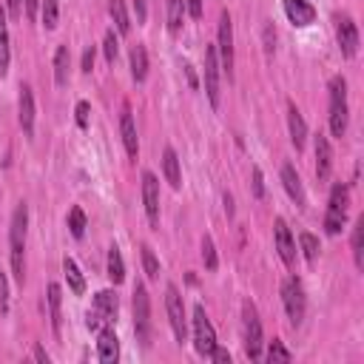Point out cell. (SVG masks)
<instances>
[{
	"label": "cell",
	"instance_id": "6da1fadb",
	"mask_svg": "<svg viewBox=\"0 0 364 364\" xmlns=\"http://www.w3.org/2000/svg\"><path fill=\"white\" fill-rule=\"evenodd\" d=\"M26 228H29V208L26 202H20L12 213V228H9V245H12V273L15 279L23 284L26 282V262H23V253H26Z\"/></svg>",
	"mask_w": 364,
	"mask_h": 364
},
{
	"label": "cell",
	"instance_id": "7a4b0ae2",
	"mask_svg": "<svg viewBox=\"0 0 364 364\" xmlns=\"http://www.w3.org/2000/svg\"><path fill=\"white\" fill-rule=\"evenodd\" d=\"M134 333L142 347L151 344V299L142 282H137L134 287Z\"/></svg>",
	"mask_w": 364,
	"mask_h": 364
},
{
	"label": "cell",
	"instance_id": "3957f363",
	"mask_svg": "<svg viewBox=\"0 0 364 364\" xmlns=\"http://www.w3.org/2000/svg\"><path fill=\"white\" fill-rule=\"evenodd\" d=\"M347 131V80L333 77L330 80V134L344 137Z\"/></svg>",
	"mask_w": 364,
	"mask_h": 364
},
{
	"label": "cell",
	"instance_id": "277c9868",
	"mask_svg": "<svg viewBox=\"0 0 364 364\" xmlns=\"http://www.w3.org/2000/svg\"><path fill=\"white\" fill-rule=\"evenodd\" d=\"M242 330H245V353L248 358H262V322H259V313L253 308V302H245L242 305Z\"/></svg>",
	"mask_w": 364,
	"mask_h": 364
},
{
	"label": "cell",
	"instance_id": "5b68a950",
	"mask_svg": "<svg viewBox=\"0 0 364 364\" xmlns=\"http://www.w3.org/2000/svg\"><path fill=\"white\" fill-rule=\"evenodd\" d=\"M282 302H284V310H287L290 325L299 327L302 319H305V290H302V282L296 276L284 279V284H282Z\"/></svg>",
	"mask_w": 364,
	"mask_h": 364
},
{
	"label": "cell",
	"instance_id": "8992f818",
	"mask_svg": "<svg viewBox=\"0 0 364 364\" xmlns=\"http://www.w3.org/2000/svg\"><path fill=\"white\" fill-rule=\"evenodd\" d=\"M216 57H220V68L234 77V20L228 12L220 15V43H216Z\"/></svg>",
	"mask_w": 364,
	"mask_h": 364
},
{
	"label": "cell",
	"instance_id": "52a82bcc",
	"mask_svg": "<svg viewBox=\"0 0 364 364\" xmlns=\"http://www.w3.org/2000/svg\"><path fill=\"white\" fill-rule=\"evenodd\" d=\"M165 310H168L171 330H174L177 341L182 344L185 336H188V319H185V302H182V296H180L177 284H168V287H165Z\"/></svg>",
	"mask_w": 364,
	"mask_h": 364
},
{
	"label": "cell",
	"instance_id": "ba28073f",
	"mask_svg": "<svg viewBox=\"0 0 364 364\" xmlns=\"http://www.w3.org/2000/svg\"><path fill=\"white\" fill-rule=\"evenodd\" d=\"M205 94L213 108H220L222 89H220V57H216V46H205Z\"/></svg>",
	"mask_w": 364,
	"mask_h": 364
},
{
	"label": "cell",
	"instance_id": "9c48e42d",
	"mask_svg": "<svg viewBox=\"0 0 364 364\" xmlns=\"http://www.w3.org/2000/svg\"><path fill=\"white\" fill-rule=\"evenodd\" d=\"M194 344H196L199 356H211V350L216 347V333H213V325L208 322L202 305L194 308Z\"/></svg>",
	"mask_w": 364,
	"mask_h": 364
},
{
	"label": "cell",
	"instance_id": "30bf717a",
	"mask_svg": "<svg viewBox=\"0 0 364 364\" xmlns=\"http://www.w3.org/2000/svg\"><path fill=\"white\" fill-rule=\"evenodd\" d=\"M142 202H145V213H149V222L160 225V182L151 171H142Z\"/></svg>",
	"mask_w": 364,
	"mask_h": 364
},
{
	"label": "cell",
	"instance_id": "8fae6325",
	"mask_svg": "<svg viewBox=\"0 0 364 364\" xmlns=\"http://www.w3.org/2000/svg\"><path fill=\"white\" fill-rule=\"evenodd\" d=\"M336 37H339V49L347 60H353L358 54V26L350 15H341L339 18V26H336Z\"/></svg>",
	"mask_w": 364,
	"mask_h": 364
},
{
	"label": "cell",
	"instance_id": "7c38bea8",
	"mask_svg": "<svg viewBox=\"0 0 364 364\" xmlns=\"http://www.w3.org/2000/svg\"><path fill=\"white\" fill-rule=\"evenodd\" d=\"M273 239H276V251H279L282 262L294 265L296 262V242H294V234H290V228H287V222L282 220V216L273 222Z\"/></svg>",
	"mask_w": 364,
	"mask_h": 364
},
{
	"label": "cell",
	"instance_id": "4fadbf2b",
	"mask_svg": "<svg viewBox=\"0 0 364 364\" xmlns=\"http://www.w3.org/2000/svg\"><path fill=\"white\" fill-rule=\"evenodd\" d=\"M282 6H284L287 20L294 26H299V29H305V26H310L316 20V9L308 4V0H282Z\"/></svg>",
	"mask_w": 364,
	"mask_h": 364
},
{
	"label": "cell",
	"instance_id": "5bb4252c",
	"mask_svg": "<svg viewBox=\"0 0 364 364\" xmlns=\"http://www.w3.org/2000/svg\"><path fill=\"white\" fill-rule=\"evenodd\" d=\"M287 128H290V142L296 145V151L305 149V142H308V125L299 114V108L294 103H287Z\"/></svg>",
	"mask_w": 364,
	"mask_h": 364
},
{
	"label": "cell",
	"instance_id": "9a60e30c",
	"mask_svg": "<svg viewBox=\"0 0 364 364\" xmlns=\"http://www.w3.org/2000/svg\"><path fill=\"white\" fill-rule=\"evenodd\" d=\"M120 134H123L125 154H128L131 160H137V154H139V142H137V125H134V117H131L128 108H125L123 117H120Z\"/></svg>",
	"mask_w": 364,
	"mask_h": 364
},
{
	"label": "cell",
	"instance_id": "2e32d148",
	"mask_svg": "<svg viewBox=\"0 0 364 364\" xmlns=\"http://www.w3.org/2000/svg\"><path fill=\"white\" fill-rule=\"evenodd\" d=\"M330 168H333V149L325 134L316 137V177L319 180H327L330 177Z\"/></svg>",
	"mask_w": 364,
	"mask_h": 364
},
{
	"label": "cell",
	"instance_id": "e0dca14e",
	"mask_svg": "<svg viewBox=\"0 0 364 364\" xmlns=\"http://www.w3.org/2000/svg\"><path fill=\"white\" fill-rule=\"evenodd\" d=\"M20 128L26 137L34 131V94L32 86H20Z\"/></svg>",
	"mask_w": 364,
	"mask_h": 364
},
{
	"label": "cell",
	"instance_id": "ac0fdd59",
	"mask_svg": "<svg viewBox=\"0 0 364 364\" xmlns=\"http://www.w3.org/2000/svg\"><path fill=\"white\" fill-rule=\"evenodd\" d=\"M282 182H284V191L290 194V199L299 208H305V188H302V180L294 165H282Z\"/></svg>",
	"mask_w": 364,
	"mask_h": 364
},
{
	"label": "cell",
	"instance_id": "d6986e66",
	"mask_svg": "<svg viewBox=\"0 0 364 364\" xmlns=\"http://www.w3.org/2000/svg\"><path fill=\"white\" fill-rule=\"evenodd\" d=\"M97 356H100V361H117V356H120V341H117V333L111 330V325L100 330Z\"/></svg>",
	"mask_w": 364,
	"mask_h": 364
},
{
	"label": "cell",
	"instance_id": "ffe728a7",
	"mask_svg": "<svg viewBox=\"0 0 364 364\" xmlns=\"http://www.w3.org/2000/svg\"><path fill=\"white\" fill-rule=\"evenodd\" d=\"M163 171H165L168 185L174 191H180L182 188V171H180V157H177L174 149H165V154H163Z\"/></svg>",
	"mask_w": 364,
	"mask_h": 364
},
{
	"label": "cell",
	"instance_id": "44dd1931",
	"mask_svg": "<svg viewBox=\"0 0 364 364\" xmlns=\"http://www.w3.org/2000/svg\"><path fill=\"white\" fill-rule=\"evenodd\" d=\"M46 299H49V313H51V330L60 333V327H63V313H60V308H63V290H60L57 282L49 284V296Z\"/></svg>",
	"mask_w": 364,
	"mask_h": 364
},
{
	"label": "cell",
	"instance_id": "7402d4cb",
	"mask_svg": "<svg viewBox=\"0 0 364 364\" xmlns=\"http://www.w3.org/2000/svg\"><path fill=\"white\" fill-rule=\"evenodd\" d=\"M68 68H71V51L68 46H57L54 51V83L68 86Z\"/></svg>",
	"mask_w": 364,
	"mask_h": 364
},
{
	"label": "cell",
	"instance_id": "603a6c76",
	"mask_svg": "<svg viewBox=\"0 0 364 364\" xmlns=\"http://www.w3.org/2000/svg\"><path fill=\"white\" fill-rule=\"evenodd\" d=\"M131 75L137 83H142L145 77H149V51H145L142 43H137L131 49Z\"/></svg>",
	"mask_w": 364,
	"mask_h": 364
},
{
	"label": "cell",
	"instance_id": "cb8c5ba5",
	"mask_svg": "<svg viewBox=\"0 0 364 364\" xmlns=\"http://www.w3.org/2000/svg\"><path fill=\"white\" fill-rule=\"evenodd\" d=\"M9 71V20L6 9L0 6V77H6Z\"/></svg>",
	"mask_w": 364,
	"mask_h": 364
},
{
	"label": "cell",
	"instance_id": "d4e9b609",
	"mask_svg": "<svg viewBox=\"0 0 364 364\" xmlns=\"http://www.w3.org/2000/svg\"><path fill=\"white\" fill-rule=\"evenodd\" d=\"M63 273H65V279H68V287L75 290L77 296H83V294H86V279H83L77 262H75V259H63Z\"/></svg>",
	"mask_w": 364,
	"mask_h": 364
},
{
	"label": "cell",
	"instance_id": "484cf974",
	"mask_svg": "<svg viewBox=\"0 0 364 364\" xmlns=\"http://www.w3.org/2000/svg\"><path fill=\"white\" fill-rule=\"evenodd\" d=\"M94 310L100 316H106L108 322H114L117 319V296L111 294V290H100V294L94 296Z\"/></svg>",
	"mask_w": 364,
	"mask_h": 364
},
{
	"label": "cell",
	"instance_id": "4316f807",
	"mask_svg": "<svg viewBox=\"0 0 364 364\" xmlns=\"http://www.w3.org/2000/svg\"><path fill=\"white\" fill-rule=\"evenodd\" d=\"M185 12H188L185 0H168V32H171V34H177V32L182 29Z\"/></svg>",
	"mask_w": 364,
	"mask_h": 364
},
{
	"label": "cell",
	"instance_id": "83f0119b",
	"mask_svg": "<svg viewBox=\"0 0 364 364\" xmlns=\"http://www.w3.org/2000/svg\"><path fill=\"white\" fill-rule=\"evenodd\" d=\"M108 12L114 18V26L120 34H128L131 32V20H128V9H125V0H111L108 4Z\"/></svg>",
	"mask_w": 364,
	"mask_h": 364
},
{
	"label": "cell",
	"instance_id": "f1b7e54d",
	"mask_svg": "<svg viewBox=\"0 0 364 364\" xmlns=\"http://www.w3.org/2000/svg\"><path fill=\"white\" fill-rule=\"evenodd\" d=\"M108 279H111L114 284H120V282L125 279V265H123V253H120L117 245L108 248Z\"/></svg>",
	"mask_w": 364,
	"mask_h": 364
},
{
	"label": "cell",
	"instance_id": "f546056e",
	"mask_svg": "<svg viewBox=\"0 0 364 364\" xmlns=\"http://www.w3.org/2000/svg\"><path fill=\"white\" fill-rule=\"evenodd\" d=\"M139 256H142V268H145V276L149 279H160V262H157V256H154V251H151V245H139Z\"/></svg>",
	"mask_w": 364,
	"mask_h": 364
},
{
	"label": "cell",
	"instance_id": "4dcf8cb0",
	"mask_svg": "<svg viewBox=\"0 0 364 364\" xmlns=\"http://www.w3.org/2000/svg\"><path fill=\"white\" fill-rule=\"evenodd\" d=\"M68 231H71L75 239L86 237V213H83V208H71L68 211Z\"/></svg>",
	"mask_w": 364,
	"mask_h": 364
},
{
	"label": "cell",
	"instance_id": "1f68e13d",
	"mask_svg": "<svg viewBox=\"0 0 364 364\" xmlns=\"http://www.w3.org/2000/svg\"><path fill=\"white\" fill-rule=\"evenodd\" d=\"M353 259H356V268L361 270L364 268V220H358L353 228Z\"/></svg>",
	"mask_w": 364,
	"mask_h": 364
},
{
	"label": "cell",
	"instance_id": "d6a6232c",
	"mask_svg": "<svg viewBox=\"0 0 364 364\" xmlns=\"http://www.w3.org/2000/svg\"><path fill=\"white\" fill-rule=\"evenodd\" d=\"M347 205H350V191H347V185L336 182V185H333V191H330V202H327V208H333V211H344V213H347Z\"/></svg>",
	"mask_w": 364,
	"mask_h": 364
},
{
	"label": "cell",
	"instance_id": "836d02e7",
	"mask_svg": "<svg viewBox=\"0 0 364 364\" xmlns=\"http://www.w3.org/2000/svg\"><path fill=\"white\" fill-rule=\"evenodd\" d=\"M344 220H347V213H344V211H333V208H327V213H325V231L336 237V234L344 228Z\"/></svg>",
	"mask_w": 364,
	"mask_h": 364
},
{
	"label": "cell",
	"instance_id": "e575fe53",
	"mask_svg": "<svg viewBox=\"0 0 364 364\" xmlns=\"http://www.w3.org/2000/svg\"><path fill=\"white\" fill-rule=\"evenodd\" d=\"M57 18H60V0H43V26L49 32L57 29Z\"/></svg>",
	"mask_w": 364,
	"mask_h": 364
},
{
	"label": "cell",
	"instance_id": "d590c367",
	"mask_svg": "<svg viewBox=\"0 0 364 364\" xmlns=\"http://www.w3.org/2000/svg\"><path fill=\"white\" fill-rule=\"evenodd\" d=\"M299 245H302V256L308 262H316V256H319V239L305 231V234H299Z\"/></svg>",
	"mask_w": 364,
	"mask_h": 364
},
{
	"label": "cell",
	"instance_id": "8d00e7d4",
	"mask_svg": "<svg viewBox=\"0 0 364 364\" xmlns=\"http://www.w3.org/2000/svg\"><path fill=\"white\" fill-rule=\"evenodd\" d=\"M202 262H205L208 270L220 268V256H216V248H213V239H211V237L202 239Z\"/></svg>",
	"mask_w": 364,
	"mask_h": 364
},
{
	"label": "cell",
	"instance_id": "74e56055",
	"mask_svg": "<svg viewBox=\"0 0 364 364\" xmlns=\"http://www.w3.org/2000/svg\"><path fill=\"white\" fill-rule=\"evenodd\" d=\"M290 358H294V356H290V350L279 339H273L268 344V361H290Z\"/></svg>",
	"mask_w": 364,
	"mask_h": 364
},
{
	"label": "cell",
	"instance_id": "f35d334b",
	"mask_svg": "<svg viewBox=\"0 0 364 364\" xmlns=\"http://www.w3.org/2000/svg\"><path fill=\"white\" fill-rule=\"evenodd\" d=\"M117 51H120V43H117V34H114V29H111V32H106V37H103V54H106L108 63H114V60H117Z\"/></svg>",
	"mask_w": 364,
	"mask_h": 364
},
{
	"label": "cell",
	"instance_id": "ab89813d",
	"mask_svg": "<svg viewBox=\"0 0 364 364\" xmlns=\"http://www.w3.org/2000/svg\"><path fill=\"white\" fill-rule=\"evenodd\" d=\"M89 114H92V106L86 100H80L77 108H75V120H77L80 128H89Z\"/></svg>",
	"mask_w": 364,
	"mask_h": 364
},
{
	"label": "cell",
	"instance_id": "60d3db41",
	"mask_svg": "<svg viewBox=\"0 0 364 364\" xmlns=\"http://www.w3.org/2000/svg\"><path fill=\"white\" fill-rule=\"evenodd\" d=\"M9 310V282H6V273L0 270V313Z\"/></svg>",
	"mask_w": 364,
	"mask_h": 364
},
{
	"label": "cell",
	"instance_id": "b9f144b4",
	"mask_svg": "<svg viewBox=\"0 0 364 364\" xmlns=\"http://www.w3.org/2000/svg\"><path fill=\"white\" fill-rule=\"evenodd\" d=\"M134 12H137V23H145V18H149V0H134Z\"/></svg>",
	"mask_w": 364,
	"mask_h": 364
},
{
	"label": "cell",
	"instance_id": "7bdbcfd3",
	"mask_svg": "<svg viewBox=\"0 0 364 364\" xmlns=\"http://www.w3.org/2000/svg\"><path fill=\"white\" fill-rule=\"evenodd\" d=\"M253 196H256V199L265 196V182H262V171H259V168H253Z\"/></svg>",
	"mask_w": 364,
	"mask_h": 364
},
{
	"label": "cell",
	"instance_id": "ee69618b",
	"mask_svg": "<svg viewBox=\"0 0 364 364\" xmlns=\"http://www.w3.org/2000/svg\"><path fill=\"white\" fill-rule=\"evenodd\" d=\"M202 4H205V0H185L188 15H191L194 20H199V18H202Z\"/></svg>",
	"mask_w": 364,
	"mask_h": 364
},
{
	"label": "cell",
	"instance_id": "f6af8a7d",
	"mask_svg": "<svg viewBox=\"0 0 364 364\" xmlns=\"http://www.w3.org/2000/svg\"><path fill=\"white\" fill-rule=\"evenodd\" d=\"M94 54H97V51H94V46H89V49L83 51V65H80V68L86 71V75H89V71L94 68Z\"/></svg>",
	"mask_w": 364,
	"mask_h": 364
},
{
	"label": "cell",
	"instance_id": "bcb514c9",
	"mask_svg": "<svg viewBox=\"0 0 364 364\" xmlns=\"http://www.w3.org/2000/svg\"><path fill=\"white\" fill-rule=\"evenodd\" d=\"M208 358H213V361H228L231 364V353L225 350V347H220V344H216L213 350H211V356Z\"/></svg>",
	"mask_w": 364,
	"mask_h": 364
},
{
	"label": "cell",
	"instance_id": "7dc6e473",
	"mask_svg": "<svg viewBox=\"0 0 364 364\" xmlns=\"http://www.w3.org/2000/svg\"><path fill=\"white\" fill-rule=\"evenodd\" d=\"M273 43H276V34H273V26L268 23V26H265V51H268V54H273Z\"/></svg>",
	"mask_w": 364,
	"mask_h": 364
},
{
	"label": "cell",
	"instance_id": "c3c4849f",
	"mask_svg": "<svg viewBox=\"0 0 364 364\" xmlns=\"http://www.w3.org/2000/svg\"><path fill=\"white\" fill-rule=\"evenodd\" d=\"M6 9L12 18H20L23 15V0H6Z\"/></svg>",
	"mask_w": 364,
	"mask_h": 364
},
{
	"label": "cell",
	"instance_id": "681fc988",
	"mask_svg": "<svg viewBox=\"0 0 364 364\" xmlns=\"http://www.w3.org/2000/svg\"><path fill=\"white\" fill-rule=\"evenodd\" d=\"M37 6H40V0H23V9H26V18L29 20L37 18Z\"/></svg>",
	"mask_w": 364,
	"mask_h": 364
},
{
	"label": "cell",
	"instance_id": "f907efd6",
	"mask_svg": "<svg viewBox=\"0 0 364 364\" xmlns=\"http://www.w3.org/2000/svg\"><path fill=\"white\" fill-rule=\"evenodd\" d=\"M34 358H37V361H43V364H49V353H46V350H43L40 344L34 347Z\"/></svg>",
	"mask_w": 364,
	"mask_h": 364
},
{
	"label": "cell",
	"instance_id": "816d5d0a",
	"mask_svg": "<svg viewBox=\"0 0 364 364\" xmlns=\"http://www.w3.org/2000/svg\"><path fill=\"white\" fill-rule=\"evenodd\" d=\"M225 211H228V216H234V199H231V194H225Z\"/></svg>",
	"mask_w": 364,
	"mask_h": 364
}]
</instances>
